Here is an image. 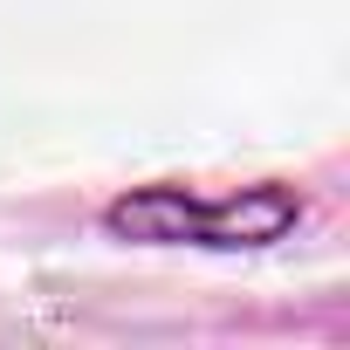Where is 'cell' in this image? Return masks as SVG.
<instances>
[{
	"label": "cell",
	"instance_id": "1",
	"mask_svg": "<svg viewBox=\"0 0 350 350\" xmlns=\"http://www.w3.org/2000/svg\"><path fill=\"white\" fill-rule=\"evenodd\" d=\"M117 227H137V234H151V241H206V247H261V241H275L288 220H295V206L282 200V193H254L247 206L241 200H179V193H151V200H124L117 213H110Z\"/></svg>",
	"mask_w": 350,
	"mask_h": 350
}]
</instances>
